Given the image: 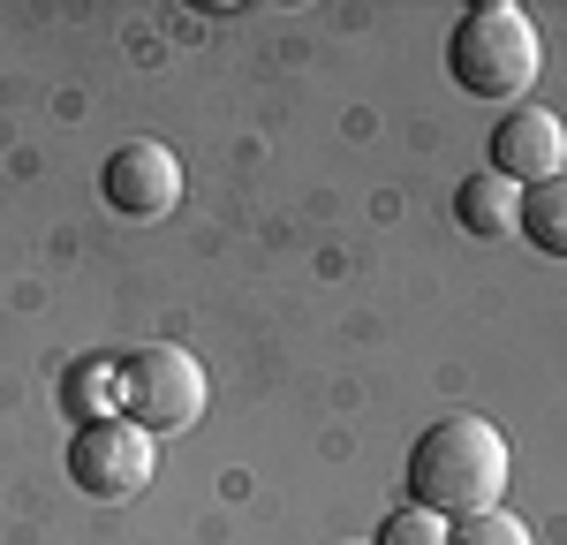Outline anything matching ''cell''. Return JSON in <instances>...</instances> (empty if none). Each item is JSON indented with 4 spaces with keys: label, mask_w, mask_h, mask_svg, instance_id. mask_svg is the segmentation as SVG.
I'll use <instances>...</instances> for the list:
<instances>
[{
    "label": "cell",
    "mask_w": 567,
    "mask_h": 545,
    "mask_svg": "<svg viewBox=\"0 0 567 545\" xmlns=\"http://www.w3.org/2000/svg\"><path fill=\"white\" fill-rule=\"evenodd\" d=\"M507 493V440L484 424V417H439L416 432L409 448V500L432 507L439 523H470L484 507H499Z\"/></svg>",
    "instance_id": "obj_1"
},
{
    "label": "cell",
    "mask_w": 567,
    "mask_h": 545,
    "mask_svg": "<svg viewBox=\"0 0 567 545\" xmlns=\"http://www.w3.org/2000/svg\"><path fill=\"white\" fill-rule=\"evenodd\" d=\"M446 69H454V84L470 91V99H523V91H537L545 39L529 23V8L484 0V8H470L446 31Z\"/></svg>",
    "instance_id": "obj_2"
},
{
    "label": "cell",
    "mask_w": 567,
    "mask_h": 545,
    "mask_svg": "<svg viewBox=\"0 0 567 545\" xmlns=\"http://www.w3.org/2000/svg\"><path fill=\"white\" fill-rule=\"evenodd\" d=\"M197 409H205V363L189 357V349L152 341V349L122 357V417H130L136 432H152V440L189 432Z\"/></svg>",
    "instance_id": "obj_3"
},
{
    "label": "cell",
    "mask_w": 567,
    "mask_h": 545,
    "mask_svg": "<svg viewBox=\"0 0 567 545\" xmlns=\"http://www.w3.org/2000/svg\"><path fill=\"white\" fill-rule=\"evenodd\" d=\"M69 477L84 500H130L152 485V432H136L130 417H99L76 424L69 440Z\"/></svg>",
    "instance_id": "obj_4"
},
{
    "label": "cell",
    "mask_w": 567,
    "mask_h": 545,
    "mask_svg": "<svg viewBox=\"0 0 567 545\" xmlns=\"http://www.w3.org/2000/svg\"><path fill=\"white\" fill-rule=\"evenodd\" d=\"M560 167H567V122L560 114L537 106V99L507 106L499 130H492V175L515 182V189H537V182H553Z\"/></svg>",
    "instance_id": "obj_5"
},
{
    "label": "cell",
    "mask_w": 567,
    "mask_h": 545,
    "mask_svg": "<svg viewBox=\"0 0 567 545\" xmlns=\"http://www.w3.org/2000/svg\"><path fill=\"white\" fill-rule=\"evenodd\" d=\"M99 189H106V205H114L122 220H167V213L182 205V160L167 152V144L136 136V144H122V152L106 160Z\"/></svg>",
    "instance_id": "obj_6"
},
{
    "label": "cell",
    "mask_w": 567,
    "mask_h": 545,
    "mask_svg": "<svg viewBox=\"0 0 567 545\" xmlns=\"http://www.w3.org/2000/svg\"><path fill=\"white\" fill-rule=\"evenodd\" d=\"M454 220L470 235H523V189L499 175H470L454 189Z\"/></svg>",
    "instance_id": "obj_7"
},
{
    "label": "cell",
    "mask_w": 567,
    "mask_h": 545,
    "mask_svg": "<svg viewBox=\"0 0 567 545\" xmlns=\"http://www.w3.org/2000/svg\"><path fill=\"white\" fill-rule=\"evenodd\" d=\"M523 235L545 250V258H567V167L553 182L523 189Z\"/></svg>",
    "instance_id": "obj_8"
},
{
    "label": "cell",
    "mask_w": 567,
    "mask_h": 545,
    "mask_svg": "<svg viewBox=\"0 0 567 545\" xmlns=\"http://www.w3.org/2000/svg\"><path fill=\"white\" fill-rule=\"evenodd\" d=\"M69 409H76L84 424H99V417H122V363H106V357L76 363V379H69Z\"/></svg>",
    "instance_id": "obj_9"
},
{
    "label": "cell",
    "mask_w": 567,
    "mask_h": 545,
    "mask_svg": "<svg viewBox=\"0 0 567 545\" xmlns=\"http://www.w3.org/2000/svg\"><path fill=\"white\" fill-rule=\"evenodd\" d=\"M446 545H529V523L499 515V507H484V515H470V523H454Z\"/></svg>",
    "instance_id": "obj_10"
},
{
    "label": "cell",
    "mask_w": 567,
    "mask_h": 545,
    "mask_svg": "<svg viewBox=\"0 0 567 545\" xmlns=\"http://www.w3.org/2000/svg\"><path fill=\"white\" fill-rule=\"evenodd\" d=\"M379 545H446V523H439L432 507H401V515H386V531H379Z\"/></svg>",
    "instance_id": "obj_11"
}]
</instances>
